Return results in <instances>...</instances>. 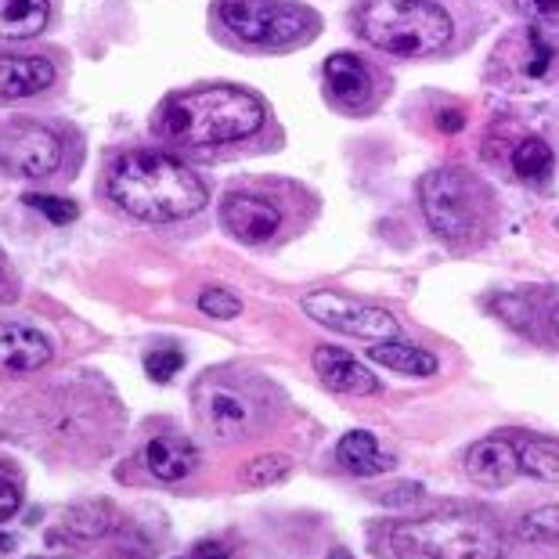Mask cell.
Instances as JSON below:
<instances>
[{
	"mask_svg": "<svg viewBox=\"0 0 559 559\" xmlns=\"http://www.w3.org/2000/svg\"><path fill=\"white\" fill-rule=\"evenodd\" d=\"M109 199L138 221L174 224L206 206V185L181 159L138 148L112 163Z\"/></svg>",
	"mask_w": 559,
	"mask_h": 559,
	"instance_id": "1",
	"label": "cell"
},
{
	"mask_svg": "<svg viewBox=\"0 0 559 559\" xmlns=\"http://www.w3.org/2000/svg\"><path fill=\"white\" fill-rule=\"evenodd\" d=\"M264 102L253 91L213 83V87L170 94L163 102L156 123L166 141H177V145L188 148H213L253 138L264 127Z\"/></svg>",
	"mask_w": 559,
	"mask_h": 559,
	"instance_id": "2",
	"label": "cell"
},
{
	"mask_svg": "<svg viewBox=\"0 0 559 559\" xmlns=\"http://www.w3.org/2000/svg\"><path fill=\"white\" fill-rule=\"evenodd\" d=\"M451 29V15L433 0H368L358 11L361 40L397 58L444 51Z\"/></svg>",
	"mask_w": 559,
	"mask_h": 559,
	"instance_id": "3",
	"label": "cell"
},
{
	"mask_svg": "<svg viewBox=\"0 0 559 559\" xmlns=\"http://www.w3.org/2000/svg\"><path fill=\"white\" fill-rule=\"evenodd\" d=\"M394 559H502V534L473 513H440L390 527Z\"/></svg>",
	"mask_w": 559,
	"mask_h": 559,
	"instance_id": "4",
	"label": "cell"
},
{
	"mask_svg": "<svg viewBox=\"0 0 559 559\" xmlns=\"http://www.w3.org/2000/svg\"><path fill=\"white\" fill-rule=\"evenodd\" d=\"M419 202L430 221V228L448 242H466L484 231L487 221V192L477 177H469L459 166L430 170L419 181Z\"/></svg>",
	"mask_w": 559,
	"mask_h": 559,
	"instance_id": "5",
	"label": "cell"
},
{
	"mask_svg": "<svg viewBox=\"0 0 559 559\" xmlns=\"http://www.w3.org/2000/svg\"><path fill=\"white\" fill-rule=\"evenodd\" d=\"M217 19L235 37L257 47H289L314 37L318 19L285 0H221Z\"/></svg>",
	"mask_w": 559,
	"mask_h": 559,
	"instance_id": "6",
	"label": "cell"
},
{
	"mask_svg": "<svg viewBox=\"0 0 559 559\" xmlns=\"http://www.w3.org/2000/svg\"><path fill=\"white\" fill-rule=\"evenodd\" d=\"M304 311L307 318H314L318 325H325L332 332H343V336L365 340V343H383V340H397V318L383 311L376 304L354 300L347 293L336 289H318L304 296Z\"/></svg>",
	"mask_w": 559,
	"mask_h": 559,
	"instance_id": "7",
	"label": "cell"
},
{
	"mask_svg": "<svg viewBox=\"0 0 559 559\" xmlns=\"http://www.w3.org/2000/svg\"><path fill=\"white\" fill-rule=\"evenodd\" d=\"M0 166L15 177H51L62 166V141L44 123L8 120L0 127Z\"/></svg>",
	"mask_w": 559,
	"mask_h": 559,
	"instance_id": "8",
	"label": "cell"
},
{
	"mask_svg": "<svg viewBox=\"0 0 559 559\" xmlns=\"http://www.w3.org/2000/svg\"><path fill=\"white\" fill-rule=\"evenodd\" d=\"M221 221H224V228H228L239 242L260 246V242L275 239V231L282 228V210L267 195L235 192V195L224 199Z\"/></svg>",
	"mask_w": 559,
	"mask_h": 559,
	"instance_id": "9",
	"label": "cell"
},
{
	"mask_svg": "<svg viewBox=\"0 0 559 559\" xmlns=\"http://www.w3.org/2000/svg\"><path fill=\"white\" fill-rule=\"evenodd\" d=\"M466 477L484 491H502L520 477L516 437H484L466 451Z\"/></svg>",
	"mask_w": 559,
	"mask_h": 559,
	"instance_id": "10",
	"label": "cell"
},
{
	"mask_svg": "<svg viewBox=\"0 0 559 559\" xmlns=\"http://www.w3.org/2000/svg\"><path fill=\"white\" fill-rule=\"evenodd\" d=\"M199 415L206 423V430L221 440H235L253 430L257 423V404L235 386H206V397L199 404Z\"/></svg>",
	"mask_w": 559,
	"mask_h": 559,
	"instance_id": "11",
	"label": "cell"
},
{
	"mask_svg": "<svg viewBox=\"0 0 559 559\" xmlns=\"http://www.w3.org/2000/svg\"><path fill=\"white\" fill-rule=\"evenodd\" d=\"M51 340L26 321H0V372H40L51 361Z\"/></svg>",
	"mask_w": 559,
	"mask_h": 559,
	"instance_id": "12",
	"label": "cell"
},
{
	"mask_svg": "<svg viewBox=\"0 0 559 559\" xmlns=\"http://www.w3.org/2000/svg\"><path fill=\"white\" fill-rule=\"evenodd\" d=\"M311 361H314V372L321 376V383L329 390H336V394L365 397L379 390V379L368 372L358 358H350V354L340 347H318Z\"/></svg>",
	"mask_w": 559,
	"mask_h": 559,
	"instance_id": "13",
	"label": "cell"
},
{
	"mask_svg": "<svg viewBox=\"0 0 559 559\" xmlns=\"http://www.w3.org/2000/svg\"><path fill=\"white\" fill-rule=\"evenodd\" d=\"M55 83V66L40 55H0V102L33 98Z\"/></svg>",
	"mask_w": 559,
	"mask_h": 559,
	"instance_id": "14",
	"label": "cell"
},
{
	"mask_svg": "<svg viewBox=\"0 0 559 559\" xmlns=\"http://www.w3.org/2000/svg\"><path fill=\"white\" fill-rule=\"evenodd\" d=\"M145 469L163 484H177L199 469V448L188 437H156L145 448Z\"/></svg>",
	"mask_w": 559,
	"mask_h": 559,
	"instance_id": "15",
	"label": "cell"
},
{
	"mask_svg": "<svg viewBox=\"0 0 559 559\" xmlns=\"http://www.w3.org/2000/svg\"><path fill=\"white\" fill-rule=\"evenodd\" d=\"M325 83L340 109H365L372 98V76L354 55H332L325 62Z\"/></svg>",
	"mask_w": 559,
	"mask_h": 559,
	"instance_id": "16",
	"label": "cell"
},
{
	"mask_svg": "<svg viewBox=\"0 0 559 559\" xmlns=\"http://www.w3.org/2000/svg\"><path fill=\"white\" fill-rule=\"evenodd\" d=\"M336 462L354 477H379V473L394 469V455L379 448L376 433L368 430H350L340 437L336 444Z\"/></svg>",
	"mask_w": 559,
	"mask_h": 559,
	"instance_id": "17",
	"label": "cell"
},
{
	"mask_svg": "<svg viewBox=\"0 0 559 559\" xmlns=\"http://www.w3.org/2000/svg\"><path fill=\"white\" fill-rule=\"evenodd\" d=\"M368 358L376 365L390 368L397 376H412V379H426L437 372V358L430 350L415 347V343H404V340H383V343H372L368 347Z\"/></svg>",
	"mask_w": 559,
	"mask_h": 559,
	"instance_id": "18",
	"label": "cell"
},
{
	"mask_svg": "<svg viewBox=\"0 0 559 559\" xmlns=\"http://www.w3.org/2000/svg\"><path fill=\"white\" fill-rule=\"evenodd\" d=\"M47 0H0V40H29L47 26Z\"/></svg>",
	"mask_w": 559,
	"mask_h": 559,
	"instance_id": "19",
	"label": "cell"
},
{
	"mask_svg": "<svg viewBox=\"0 0 559 559\" xmlns=\"http://www.w3.org/2000/svg\"><path fill=\"white\" fill-rule=\"evenodd\" d=\"M516 451H520V473L545 484H559V440L516 437Z\"/></svg>",
	"mask_w": 559,
	"mask_h": 559,
	"instance_id": "20",
	"label": "cell"
},
{
	"mask_svg": "<svg viewBox=\"0 0 559 559\" xmlns=\"http://www.w3.org/2000/svg\"><path fill=\"white\" fill-rule=\"evenodd\" d=\"M552 166H556V156L542 138H523L513 148V170L520 174V181H531V185L549 181Z\"/></svg>",
	"mask_w": 559,
	"mask_h": 559,
	"instance_id": "21",
	"label": "cell"
},
{
	"mask_svg": "<svg viewBox=\"0 0 559 559\" xmlns=\"http://www.w3.org/2000/svg\"><path fill=\"white\" fill-rule=\"evenodd\" d=\"M116 523V513L109 502H80L66 513V531L76 534V538H102L109 534Z\"/></svg>",
	"mask_w": 559,
	"mask_h": 559,
	"instance_id": "22",
	"label": "cell"
},
{
	"mask_svg": "<svg viewBox=\"0 0 559 559\" xmlns=\"http://www.w3.org/2000/svg\"><path fill=\"white\" fill-rule=\"evenodd\" d=\"M289 473H293V459L282 455V451H271V455H257L246 462L242 484L246 487H275L282 480H289Z\"/></svg>",
	"mask_w": 559,
	"mask_h": 559,
	"instance_id": "23",
	"label": "cell"
},
{
	"mask_svg": "<svg viewBox=\"0 0 559 559\" xmlns=\"http://www.w3.org/2000/svg\"><path fill=\"white\" fill-rule=\"evenodd\" d=\"M520 538L531 545H559V506H538L520 520Z\"/></svg>",
	"mask_w": 559,
	"mask_h": 559,
	"instance_id": "24",
	"label": "cell"
},
{
	"mask_svg": "<svg viewBox=\"0 0 559 559\" xmlns=\"http://www.w3.org/2000/svg\"><path fill=\"white\" fill-rule=\"evenodd\" d=\"M556 66L552 44L542 37V29H527V55H523V73L531 80H545Z\"/></svg>",
	"mask_w": 559,
	"mask_h": 559,
	"instance_id": "25",
	"label": "cell"
},
{
	"mask_svg": "<svg viewBox=\"0 0 559 559\" xmlns=\"http://www.w3.org/2000/svg\"><path fill=\"white\" fill-rule=\"evenodd\" d=\"M199 311L217 321H231L242 314V300L231 289H202L199 296Z\"/></svg>",
	"mask_w": 559,
	"mask_h": 559,
	"instance_id": "26",
	"label": "cell"
},
{
	"mask_svg": "<svg viewBox=\"0 0 559 559\" xmlns=\"http://www.w3.org/2000/svg\"><path fill=\"white\" fill-rule=\"evenodd\" d=\"M22 202H26V206H33L37 213H44V217L51 221V224H58V228H62V224H73L80 217L76 202L58 199V195H37V192H29Z\"/></svg>",
	"mask_w": 559,
	"mask_h": 559,
	"instance_id": "27",
	"label": "cell"
},
{
	"mask_svg": "<svg viewBox=\"0 0 559 559\" xmlns=\"http://www.w3.org/2000/svg\"><path fill=\"white\" fill-rule=\"evenodd\" d=\"M185 365V354L177 347H156L145 354V372L148 379H156V383H170V379L181 372Z\"/></svg>",
	"mask_w": 559,
	"mask_h": 559,
	"instance_id": "28",
	"label": "cell"
},
{
	"mask_svg": "<svg viewBox=\"0 0 559 559\" xmlns=\"http://www.w3.org/2000/svg\"><path fill=\"white\" fill-rule=\"evenodd\" d=\"M516 11L531 22H559V0H516Z\"/></svg>",
	"mask_w": 559,
	"mask_h": 559,
	"instance_id": "29",
	"label": "cell"
},
{
	"mask_svg": "<svg viewBox=\"0 0 559 559\" xmlns=\"http://www.w3.org/2000/svg\"><path fill=\"white\" fill-rule=\"evenodd\" d=\"M19 506H22V491H19V484L0 477V523L15 516V513H19Z\"/></svg>",
	"mask_w": 559,
	"mask_h": 559,
	"instance_id": "30",
	"label": "cell"
},
{
	"mask_svg": "<svg viewBox=\"0 0 559 559\" xmlns=\"http://www.w3.org/2000/svg\"><path fill=\"white\" fill-rule=\"evenodd\" d=\"M181 559H231V549L224 542H199V545H192Z\"/></svg>",
	"mask_w": 559,
	"mask_h": 559,
	"instance_id": "31",
	"label": "cell"
},
{
	"mask_svg": "<svg viewBox=\"0 0 559 559\" xmlns=\"http://www.w3.org/2000/svg\"><path fill=\"white\" fill-rule=\"evenodd\" d=\"M437 127L444 130V134H455V130L466 127V116H462L459 109H444V112L437 116Z\"/></svg>",
	"mask_w": 559,
	"mask_h": 559,
	"instance_id": "32",
	"label": "cell"
},
{
	"mask_svg": "<svg viewBox=\"0 0 559 559\" xmlns=\"http://www.w3.org/2000/svg\"><path fill=\"white\" fill-rule=\"evenodd\" d=\"M8 296H15V289H11V282H8V271H4V264H0V300H8Z\"/></svg>",
	"mask_w": 559,
	"mask_h": 559,
	"instance_id": "33",
	"label": "cell"
},
{
	"mask_svg": "<svg viewBox=\"0 0 559 559\" xmlns=\"http://www.w3.org/2000/svg\"><path fill=\"white\" fill-rule=\"evenodd\" d=\"M329 559H354V556H350V552H347V549H336V552H332V556H329Z\"/></svg>",
	"mask_w": 559,
	"mask_h": 559,
	"instance_id": "34",
	"label": "cell"
},
{
	"mask_svg": "<svg viewBox=\"0 0 559 559\" xmlns=\"http://www.w3.org/2000/svg\"><path fill=\"white\" fill-rule=\"evenodd\" d=\"M552 325H556V332H559V307H556V311H552Z\"/></svg>",
	"mask_w": 559,
	"mask_h": 559,
	"instance_id": "35",
	"label": "cell"
}]
</instances>
